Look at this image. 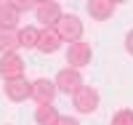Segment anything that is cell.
<instances>
[{"label":"cell","instance_id":"cell-9","mask_svg":"<svg viewBox=\"0 0 133 125\" xmlns=\"http://www.w3.org/2000/svg\"><path fill=\"white\" fill-rule=\"evenodd\" d=\"M59 48H61V35L56 32V27H45V29H40L37 51H40V53H56Z\"/></svg>","mask_w":133,"mask_h":125},{"label":"cell","instance_id":"cell-16","mask_svg":"<svg viewBox=\"0 0 133 125\" xmlns=\"http://www.w3.org/2000/svg\"><path fill=\"white\" fill-rule=\"evenodd\" d=\"M8 3L14 5L16 11H32V8L37 5V0H8Z\"/></svg>","mask_w":133,"mask_h":125},{"label":"cell","instance_id":"cell-21","mask_svg":"<svg viewBox=\"0 0 133 125\" xmlns=\"http://www.w3.org/2000/svg\"><path fill=\"white\" fill-rule=\"evenodd\" d=\"M0 3H3V0H0Z\"/></svg>","mask_w":133,"mask_h":125},{"label":"cell","instance_id":"cell-1","mask_svg":"<svg viewBox=\"0 0 133 125\" xmlns=\"http://www.w3.org/2000/svg\"><path fill=\"white\" fill-rule=\"evenodd\" d=\"M93 59V51H91V45L83 43V40H75L69 43V48H66V64L75 67V69H83V67H88Z\"/></svg>","mask_w":133,"mask_h":125},{"label":"cell","instance_id":"cell-15","mask_svg":"<svg viewBox=\"0 0 133 125\" xmlns=\"http://www.w3.org/2000/svg\"><path fill=\"white\" fill-rule=\"evenodd\" d=\"M112 125H133V109H120L112 117Z\"/></svg>","mask_w":133,"mask_h":125},{"label":"cell","instance_id":"cell-12","mask_svg":"<svg viewBox=\"0 0 133 125\" xmlns=\"http://www.w3.org/2000/svg\"><path fill=\"white\" fill-rule=\"evenodd\" d=\"M59 112H56V107H51V104H40L37 109H35V122L37 125H56L59 122Z\"/></svg>","mask_w":133,"mask_h":125},{"label":"cell","instance_id":"cell-20","mask_svg":"<svg viewBox=\"0 0 133 125\" xmlns=\"http://www.w3.org/2000/svg\"><path fill=\"white\" fill-rule=\"evenodd\" d=\"M37 3H45V0H37Z\"/></svg>","mask_w":133,"mask_h":125},{"label":"cell","instance_id":"cell-7","mask_svg":"<svg viewBox=\"0 0 133 125\" xmlns=\"http://www.w3.org/2000/svg\"><path fill=\"white\" fill-rule=\"evenodd\" d=\"M3 88H5V96L11 101H27V98H32V83L27 80L24 75L14 77V80H5Z\"/></svg>","mask_w":133,"mask_h":125},{"label":"cell","instance_id":"cell-2","mask_svg":"<svg viewBox=\"0 0 133 125\" xmlns=\"http://www.w3.org/2000/svg\"><path fill=\"white\" fill-rule=\"evenodd\" d=\"M72 104L80 115H91L98 109V90H93L91 85H83L77 93H72Z\"/></svg>","mask_w":133,"mask_h":125},{"label":"cell","instance_id":"cell-18","mask_svg":"<svg viewBox=\"0 0 133 125\" xmlns=\"http://www.w3.org/2000/svg\"><path fill=\"white\" fill-rule=\"evenodd\" d=\"M56 125H80V122H77L75 117H59V122Z\"/></svg>","mask_w":133,"mask_h":125},{"label":"cell","instance_id":"cell-4","mask_svg":"<svg viewBox=\"0 0 133 125\" xmlns=\"http://www.w3.org/2000/svg\"><path fill=\"white\" fill-rule=\"evenodd\" d=\"M35 16H37V21L43 27H56L64 14H61V5L56 3V0H45V3L35 5Z\"/></svg>","mask_w":133,"mask_h":125},{"label":"cell","instance_id":"cell-3","mask_svg":"<svg viewBox=\"0 0 133 125\" xmlns=\"http://www.w3.org/2000/svg\"><path fill=\"white\" fill-rule=\"evenodd\" d=\"M56 88L61 90V93H77V90L83 88V77H80V69H75V67H66V69H61L56 75Z\"/></svg>","mask_w":133,"mask_h":125},{"label":"cell","instance_id":"cell-14","mask_svg":"<svg viewBox=\"0 0 133 125\" xmlns=\"http://www.w3.org/2000/svg\"><path fill=\"white\" fill-rule=\"evenodd\" d=\"M37 37H40V29H35V27L19 29V43H21V48H37Z\"/></svg>","mask_w":133,"mask_h":125},{"label":"cell","instance_id":"cell-17","mask_svg":"<svg viewBox=\"0 0 133 125\" xmlns=\"http://www.w3.org/2000/svg\"><path fill=\"white\" fill-rule=\"evenodd\" d=\"M125 51H128V53L133 56V29H130L128 35H125Z\"/></svg>","mask_w":133,"mask_h":125},{"label":"cell","instance_id":"cell-11","mask_svg":"<svg viewBox=\"0 0 133 125\" xmlns=\"http://www.w3.org/2000/svg\"><path fill=\"white\" fill-rule=\"evenodd\" d=\"M19 14L21 11H16L8 0H3L0 3V29H14L19 24Z\"/></svg>","mask_w":133,"mask_h":125},{"label":"cell","instance_id":"cell-10","mask_svg":"<svg viewBox=\"0 0 133 125\" xmlns=\"http://www.w3.org/2000/svg\"><path fill=\"white\" fill-rule=\"evenodd\" d=\"M115 8H117L115 0H88V14H91V19H96V21L112 19Z\"/></svg>","mask_w":133,"mask_h":125},{"label":"cell","instance_id":"cell-19","mask_svg":"<svg viewBox=\"0 0 133 125\" xmlns=\"http://www.w3.org/2000/svg\"><path fill=\"white\" fill-rule=\"evenodd\" d=\"M115 3H125V0H115Z\"/></svg>","mask_w":133,"mask_h":125},{"label":"cell","instance_id":"cell-5","mask_svg":"<svg viewBox=\"0 0 133 125\" xmlns=\"http://www.w3.org/2000/svg\"><path fill=\"white\" fill-rule=\"evenodd\" d=\"M56 32L61 35V40L75 43V40H80V37H83V21L77 19V16H72V14H66V16H61V19H59Z\"/></svg>","mask_w":133,"mask_h":125},{"label":"cell","instance_id":"cell-6","mask_svg":"<svg viewBox=\"0 0 133 125\" xmlns=\"http://www.w3.org/2000/svg\"><path fill=\"white\" fill-rule=\"evenodd\" d=\"M24 75V59L19 53H3L0 56V77L3 80H14V77Z\"/></svg>","mask_w":133,"mask_h":125},{"label":"cell","instance_id":"cell-8","mask_svg":"<svg viewBox=\"0 0 133 125\" xmlns=\"http://www.w3.org/2000/svg\"><path fill=\"white\" fill-rule=\"evenodd\" d=\"M56 93H59V88H56L53 80H48V77H40V80L32 83V98H35L37 104H51Z\"/></svg>","mask_w":133,"mask_h":125},{"label":"cell","instance_id":"cell-13","mask_svg":"<svg viewBox=\"0 0 133 125\" xmlns=\"http://www.w3.org/2000/svg\"><path fill=\"white\" fill-rule=\"evenodd\" d=\"M16 48H21L19 32H14V29H0V53H16Z\"/></svg>","mask_w":133,"mask_h":125}]
</instances>
